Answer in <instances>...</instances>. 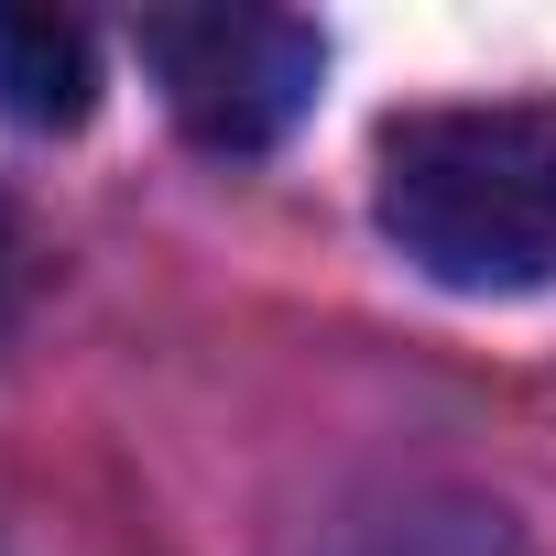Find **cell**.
<instances>
[{"instance_id": "cell-4", "label": "cell", "mask_w": 556, "mask_h": 556, "mask_svg": "<svg viewBox=\"0 0 556 556\" xmlns=\"http://www.w3.org/2000/svg\"><path fill=\"white\" fill-rule=\"evenodd\" d=\"M0 285H12V240H0Z\"/></svg>"}, {"instance_id": "cell-3", "label": "cell", "mask_w": 556, "mask_h": 556, "mask_svg": "<svg viewBox=\"0 0 556 556\" xmlns=\"http://www.w3.org/2000/svg\"><path fill=\"white\" fill-rule=\"evenodd\" d=\"M88 110H99V45H88V23L0 0V121L77 131Z\"/></svg>"}, {"instance_id": "cell-2", "label": "cell", "mask_w": 556, "mask_h": 556, "mask_svg": "<svg viewBox=\"0 0 556 556\" xmlns=\"http://www.w3.org/2000/svg\"><path fill=\"white\" fill-rule=\"evenodd\" d=\"M142 66L164 77L175 121L207 153H262L306 121L328 45L295 12H229L218 0V12H142Z\"/></svg>"}, {"instance_id": "cell-1", "label": "cell", "mask_w": 556, "mask_h": 556, "mask_svg": "<svg viewBox=\"0 0 556 556\" xmlns=\"http://www.w3.org/2000/svg\"><path fill=\"white\" fill-rule=\"evenodd\" d=\"M382 229L458 295H523L556 273V121L415 110L382 131Z\"/></svg>"}]
</instances>
